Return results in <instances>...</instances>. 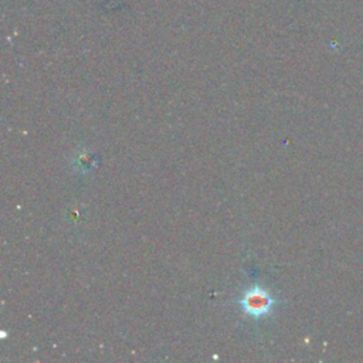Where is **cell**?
Listing matches in <instances>:
<instances>
[{
    "instance_id": "cell-1",
    "label": "cell",
    "mask_w": 363,
    "mask_h": 363,
    "mask_svg": "<svg viewBox=\"0 0 363 363\" xmlns=\"http://www.w3.org/2000/svg\"><path fill=\"white\" fill-rule=\"evenodd\" d=\"M238 306L247 316H251L252 319H262L271 315L275 308V298L267 288L252 285L241 295Z\"/></svg>"
},
{
    "instance_id": "cell-2",
    "label": "cell",
    "mask_w": 363,
    "mask_h": 363,
    "mask_svg": "<svg viewBox=\"0 0 363 363\" xmlns=\"http://www.w3.org/2000/svg\"><path fill=\"white\" fill-rule=\"evenodd\" d=\"M72 166L77 172L86 173V172H91L96 166V159L92 153L82 150V152H78L77 156L72 159Z\"/></svg>"
}]
</instances>
